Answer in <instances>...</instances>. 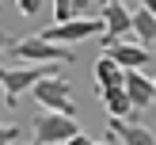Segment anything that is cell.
Listing matches in <instances>:
<instances>
[{"instance_id": "6da1fadb", "label": "cell", "mask_w": 156, "mask_h": 145, "mask_svg": "<svg viewBox=\"0 0 156 145\" xmlns=\"http://www.w3.org/2000/svg\"><path fill=\"white\" fill-rule=\"evenodd\" d=\"M30 99H34L42 111L50 114H69L76 118V99H73V80H65L61 73H50L30 88Z\"/></svg>"}, {"instance_id": "7a4b0ae2", "label": "cell", "mask_w": 156, "mask_h": 145, "mask_svg": "<svg viewBox=\"0 0 156 145\" xmlns=\"http://www.w3.org/2000/svg\"><path fill=\"white\" fill-rule=\"evenodd\" d=\"M12 53L23 61V65H73V61H76L73 46L46 42V38H38V34H30V38H19V42H12Z\"/></svg>"}, {"instance_id": "3957f363", "label": "cell", "mask_w": 156, "mask_h": 145, "mask_svg": "<svg viewBox=\"0 0 156 145\" xmlns=\"http://www.w3.org/2000/svg\"><path fill=\"white\" fill-rule=\"evenodd\" d=\"M57 73V65H0V92H4V103L15 107L19 96H27L42 76Z\"/></svg>"}, {"instance_id": "277c9868", "label": "cell", "mask_w": 156, "mask_h": 145, "mask_svg": "<svg viewBox=\"0 0 156 145\" xmlns=\"http://www.w3.org/2000/svg\"><path fill=\"white\" fill-rule=\"evenodd\" d=\"M38 38H46V42H57V46H76L84 42V38H103V19H95V15H76V19L69 23H53V27L38 31Z\"/></svg>"}, {"instance_id": "5b68a950", "label": "cell", "mask_w": 156, "mask_h": 145, "mask_svg": "<svg viewBox=\"0 0 156 145\" xmlns=\"http://www.w3.org/2000/svg\"><path fill=\"white\" fill-rule=\"evenodd\" d=\"M73 134H80V126H76V118H69V114L42 111L34 118V145H65Z\"/></svg>"}, {"instance_id": "8992f818", "label": "cell", "mask_w": 156, "mask_h": 145, "mask_svg": "<svg viewBox=\"0 0 156 145\" xmlns=\"http://www.w3.org/2000/svg\"><path fill=\"white\" fill-rule=\"evenodd\" d=\"M103 46L107 42H133L129 34V8L122 0H103Z\"/></svg>"}, {"instance_id": "52a82bcc", "label": "cell", "mask_w": 156, "mask_h": 145, "mask_svg": "<svg viewBox=\"0 0 156 145\" xmlns=\"http://www.w3.org/2000/svg\"><path fill=\"white\" fill-rule=\"evenodd\" d=\"M122 88H126V96H129V103H133V111L152 107V99H156L152 76L141 73V69H122Z\"/></svg>"}, {"instance_id": "ba28073f", "label": "cell", "mask_w": 156, "mask_h": 145, "mask_svg": "<svg viewBox=\"0 0 156 145\" xmlns=\"http://www.w3.org/2000/svg\"><path fill=\"white\" fill-rule=\"evenodd\" d=\"M107 57L118 69H141V73L152 65V53L137 42H107Z\"/></svg>"}, {"instance_id": "9c48e42d", "label": "cell", "mask_w": 156, "mask_h": 145, "mask_svg": "<svg viewBox=\"0 0 156 145\" xmlns=\"http://www.w3.org/2000/svg\"><path fill=\"white\" fill-rule=\"evenodd\" d=\"M107 134L118 137V145H156L152 130L141 126V122H122V118H111V130Z\"/></svg>"}, {"instance_id": "30bf717a", "label": "cell", "mask_w": 156, "mask_h": 145, "mask_svg": "<svg viewBox=\"0 0 156 145\" xmlns=\"http://www.w3.org/2000/svg\"><path fill=\"white\" fill-rule=\"evenodd\" d=\"M99 96H103V107L111 111V118L129 122V114H133V103H129V96H126V88H122V84H114V88H99Z\"/></svg>"}, {"instance_id": "8fae6325", "label": "cell", "mask_w": 156, "mask_h": 145, "mask_svg": "<svg viewBox=\"0 0 156 145\" xmlns=\"http://www.w3.org/2000/svg\"><path fill=\"white\" fill-rule=\"evenodd\" d=\"M129 34H133V42H137V46H145V50L156 42V19L145 12V8L129 12Z\"/></svg>"}, {"instance_id": "7c38bea8", "label": "cell", "mask_w": 156, "mask_h": 145, "mask_svg": "<svg viewBox=\"0 0 156 145\" xmlns=\"http://www.w3.org/2000/svg\"><path fill=\"white\" fill-rule=\"evenodd\" d=\"M91 80H95V92H99V88H114V84H122V69L103 53V57L95 61V73H91Z\"/></svg>"}, {"instance_id": "4fadbf2b", "label": "cell", "mask_w": 156, "mask_h": 145, "mask_svg": "<svg viewBox=\"0 0 156 145\" xmlns=\"http://www.w3.org/2000/svg\"><path fill=\"white\" fill-rule=\"evenodd\" d=\"M88 0H53V23H69L76 15H84Z\"/></svg>"}, {"instance_id": "5bb4252c", "label": "cell", "mask_w": 156, "mask_h": 145, "mask_svg": "<svg viewBox=\"0 0 156 145\" xmlns=\"http://www.w3.org/2000/svg\"><path fill=\"white\" fill-rule=\"evenodd\" d=\"M23 137V126H15V122H0V145H15Z\"/></svg>"}, {"instance_id": "9a60e30c", "label": "cell", "mask_w": 156, "mask_h": 145, "mask_svg": "<svg viewBox=\"0 0 156 145\" xmlns=\"http://www.w3.org/2000/svg\"><path fill=\"white\" fill-rule=\"evenodd\" d=\"M15 8H19V15H23V19H34V15L46 8V0H15Z\"/></svg>"}, {"instance_id": "2e32d148", "label": "cell", "mask_w": 156, "mask_h": 145, "mask_svg": "<svg viewBox=\"0 0 156 145\" xmlns=\"http://www.w3.org/2000/svg\"><path fill=\"white\" fill-rule=\"evenodd\" d=\"M65 145H91V137H88V134H84V130H80V134H73V137H69Z\"/></svg>"}, {"instance_id": "e0dca14e", "label": "cell", "mask_w": 156, "mask_h": 145, "mask_svg": "<svg viewBox=\"0 0 156 145\" xmlns=\"http://www.w3.org/2000/svg\"><path fill=\"white\" fill-rule=\"evenodd\" d=\"M141 8H145V12H149L152 19H156V0H141Z\"/></svg>"}, {"instance_id": "ac0fdd59", "label": "cell", "mask_w": 156, "mask_h": 145, "mask_svg": "<svg viewBox=\"0 0 156 145\" xmlns=\"http://www.w3.org/2000/svg\"><path fill=\"white\" fill-rule=\"evenodd\" d=\"M4 46H8V38L0 34V65H4Z\"/></svg>"}, {"instance_id": "d6986e66", "label": "cell", "mask_w": 156, "mask_h": 145, "mask_svg": "<svg viewBox=\"0 0 156 145\" xmlns=\"http://www.w3.org/2000/svg\"><path fill=\"white\" fill-rule=\"evenodd\" d=\"M91 145H107V141H91Z\"/></svg>"}, {"instance_id": "ffe728a7", "label": "cell", "mask_w": 156, "mask_h": 145, "mask_svg": "<svg viewBox=\"0 0 156 145\" xmlns=\"http://www.w3.org/2000/svg\"><path fill=\"white\" fill-rule=\"evenodd\" d=\"M152 88H156V73H152Z\"/></svg>"}, {"instance_id": "44dd1931", "label": "cell", "mask_w": 156, "mask_h": 145, "mask_svg": "<svg viewBox=\"0 0 156 145\" xmlns=\"http://www.w3.org/2000/svg\"><path fill=\"white\" fill-rule=\"evenodd\" d=\"M149 50H156V42H152V46H149Z\"/></svg>"}, {"instance_id": "7402d4cb", "label": "cell", "mask_w": 156, "mask_h": 145, "mask_svg": "<svg viewBox=\"0 0 156 145\" xmlns=\"http://www.w3.org/2000/svg\"><path fill=\"white\" fill-rule=\"evenodd\" d=\"M0 96H4V92H0Z\"/></svg>"}, {"instance_id": "603a6c76", "label": "cell", "mask_w": 156, "mask_h": 145, "mask_svg": "<svg viewBox=\"0 0 156 145\" xmlns=\"http://www.w3.org/2000/svg\"><path fill=\"white\" fill-rule=\"evenodd\" d=\"M88 4H91V0H88Z\"/></svg>"}]
</instances>
